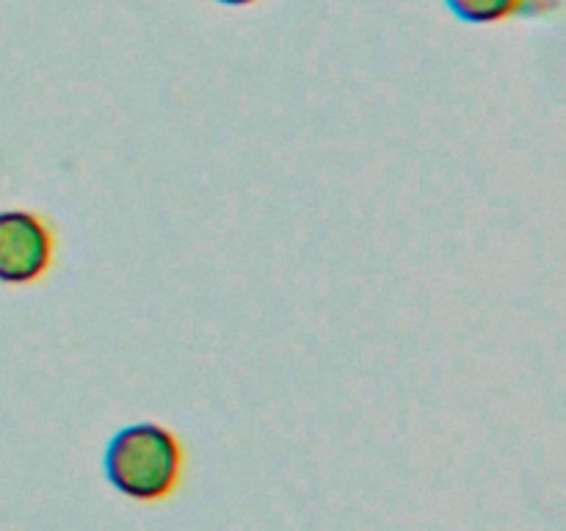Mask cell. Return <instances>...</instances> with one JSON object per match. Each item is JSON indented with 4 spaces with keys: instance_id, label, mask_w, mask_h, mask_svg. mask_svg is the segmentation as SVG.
Listing matches in <instances>:
<instances>
[{
    "instance_id": "2",
    "label": "cell",
    "mask_w": 566,
    "mask_h": 531,
    "mask_svg": "<svg viewBox=\"0 0 566 531\" xmlns=\"http://www.w3.org/2000/svg\"><path fill=\"white\" fill-rule=\"evenodd\" d=\"M55 260V232L33 210H0V282L33 285Z\"/></svg>"
},
{
    "instance_id": "4",
    "label": "cell",
    "mask_w": 566,
    "mask_h": 531,
    "mask_svg": "<svg viewBox=\"0 0 566 531\" xmlns=\"http://www.w3.org/2000/svg\"><path fill=\"white\" fill-rule=\"evenodd\" d=\"M216 3L232 6V9H241V6H252V3H258V0H216Z\"/></svg>"
},
{
    "instance_id": "1",
    "label": "cell",
    "mask_w": 566,
    "mask_h": 531,
    "mask_svg": "<svg viewBox=\"0 0 566 531\" xmlns=\"http://www.w3.org/2000/svg\"><path fill=\"white\" fill-rule=\"evenodd\" d=\"M186 468V448L169 426L138 420L116 431L105 446L108 485L130 501L158 503L175 496Z\"/></svg>"
},
{
    "instance_id": "3",
    "label": "cell",
    "mask_w": 566,
    "mask_h": 531,
    "mask_svg": "<svg viewBox=\"0 0 566 531\" xmlns=\"http://www.w3.org/2000/svg\"><path fill=\"white\" fill-rule=\"evenodd\" d=\"M531 0H446L451 14L468 25H497L528 9Z\"/></svg>"
}]
</instances>
